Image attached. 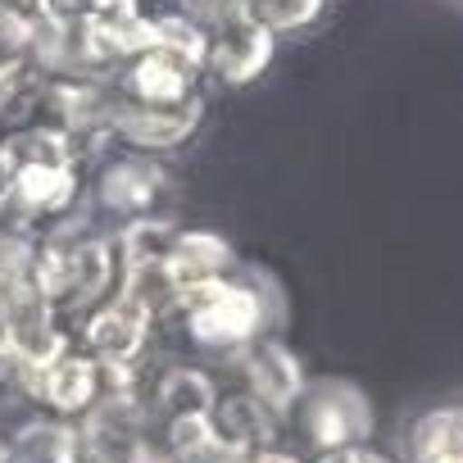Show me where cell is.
<instances>
[{"instance_id": "obj_4", "label": "cell", "mask_w": 463, "mask_h": 463, "mask_svg": "<svg viewBox=\"0 0 463 463\" xmlns=\"http://www.w3.org/2000/svg\"><path fill=\"white\" fill-rule=\"evenodd\" d=\"M278 33L250 10L204 24V78L209 87H250L273 64Z\"/></svg>"}, {"instance_id": "obj_5", "label": "cell", "mask_w": 463, "mask_h": 463, "mask_svg": "<svg viewBox=\"0 0 463 463\" xmlns=\"http://www.w3.org/2000/svg\"><path fill=\"white\" fill-rule=\"evenodd\" d=\"M0 336H5V350L14 354V364L24 373L64 354V341L55 332V305L33 282L0 291Z\"/></svg>"}, {"instance_id": "obj_6", "label": "cell", "mask_w": 463, "mask_h": 463, "mask_svg": "<svg viewBox=\"0 0 463 463\" xmlns=\"http://www.w3.org/2000/svg\"><path fill=\"white\" fill-rule=\"evenodd\" d=\"M209 422H213V436H218V445L232 463L255 458L273 445H287L282 440V413H273L246 386L241 391H218V404H213Z\"/></svg>"}, {"instance_id": "obj_3", "label": "cell", "mask_w": 463, "mask_h": 463, "mask_svg": "<svg viewBox=\"0 0 463 463\" xmlns=\"http://www.w3.org/2000/svg\"><path fill=\"white\" fill-rule=\"evenodd\" d=\"M150 37L155 14L141 10V0H82V10L73 14V42L82 51V64L105 73L146 51Z\"/></svg>"}, {"instance_id": "obj_13", "label": "cell", "mask_w": 463, "mask_h": 463, "mask_svg": "<svg viewBox=\"0 0 463 463\" xmlns=\"http://www.w3.org/2000/svg\"><path fill=\"white\" fill-rule=\"evenodd\" d=\"M164 186V168L155 159H123L109 177H105V195L123 209H146Z\"/></svg>"}, {"instance_id": "obj_2", "label": "cell", "mask_w": 463, "mask_h": 463, "mask_svg": "<svg viewBox=\"0 0 463 463\" xmlns=\"http://www.w3.org/2000/svg\"><path fill=\"white\" fill-rule=\"evenodd\" d=\"M177 318L186 327V341L209 354V359H232L237 364L241 350H250L269 332V296L241 278H218L200 291H191L177 305Z\"/></svg>"}, {"instance_id": "obj_14", "label": "cell", "mask_w": 463, "mask_h": 463, "mask_svg": "<svg viewBox=\"0 0 463 463\" xmlns=\"http://www.w3.org/2000/svg\"><path fill=\"white\" fill-rule=\"evenodd\" d=\"M173 14H186L195 19L200 28L213 24V19H227V14H237V10H250V0H173L168 5Z\"/></svg>"}, {"instance_id": "obj_10", "label": "cell", "mask_w": 463, "mask_h": 463, "mask_svg": "<svg viewBox=\"0 0 463 463\" xmlns=\"http://www.w3.org/2000/svg\"><path fill=\"white\" fill-rule=\"evenodd\" d=\"M218 382L204 373V368H168L155 377L150 386V400H146V413L164 422H177V418H209L213 404H218Z\"/></svg>"}, {"instance_id": "obj_9", "label": "cell", "mask_w": 463, "mask_h": 463, "mask_svg": "<svg viewBox=\"0 0 463 463\" xmlns=\"http://www.w3.org/2000/svg\"><path fill=\"white\" fill-rule=\"evenodd\" d=\"M164 273L177 287V296L186 300L191 291L232 273V246L222 237H213V232H182L164 250Z\"/></svg>"}, {"instance_id": "obj_8", "label": "cell", "mask_w": 463, "mask_h": 463, "mask_svg": "<svg viewBox=\"0 0 463 463\" xmlns=\"http://www.w3.org/2000/svg\"><path fill=\"white\" fill-rule=\"evenodd\" d=\"M241 377H246V391L260 395L273 413H287L296 404V395L305 391V364L296 359V350L282 341V336H260L250 350H241L237 359Z\"/></svg>"}, {"instance_id": "obj_7", "label": "cell", "mask_w": 463, "mask_h": 463, "mask_svg": "<svg viewBox=\"0 0 463 463\" xmlns=\"http://www.w3.org/2000/svg\"><path fill=\"white\" fill-rule=\"evenodd\" d=\"M150 327H155V314L137 305L132 296H118L114 305H100L87 318V350L105 368H132L150 341Z\"/></svg>"}, {"instance_id": "obj_16", "label": "cell", "mask_w": 463, "mask_h": 463, "mask_svg": "<svg viewBox=\"0 0 463 463\" xmlns=\"http://www.w3.org/2000/svg\"><path fill=\"white\" fill-rule=\"evenodd\" d=\"M0 463H5V449H0Z\"/></svg>"}, {"instance_id": "obj_11", "label": "cell", "mask_w": 463, "mask_h": 463, "mask_svg": "<svg viewBox=\"0 0 463 463\" xmlns=\"http://www.w3.org/2000/svg\"><path fill=\"white\" fill-rule=\"evenodd\" d=\"M400 463H463V404H436L404 431Z\"/></svg>"}, {"instance_id": "obj_1", "label": "cell", "mask_w": 463, "mask_h": 463, "mask_svg": "<svg viewBox=\"0 0 463 463\" xmlns=\"http://www.w3.org/2000/svg\"><path fill=\"white\" fill-rule=\"evenodd\" d=\"M373 404L345 377H309L296 404L282 413V440L305 454L323 458L336 449H354L373 440Z\"/></svg>"}, {"instance_id": "obj_12", "label": "cell", "mask_w": 463, "mask_h": 463, "mask_svg": "<svg viewBox=\"0 0 463 463\" xmlns=\"http://www.w3.org/2000/svg\"><path fill=\"white\" fill-rule=\"evenodd\" d=\"M5 463H87L82 431H73L60 418H33L10 431Z\"/></svg>"}, {"instance_id": "obj_15", "label": "cell", "mask_w": 463, "mask_h": 463, "mask_svg": "<svg viewBox=\"0 0 463 463\" xmlns=\"http://www.w3.org/2000/svg\"><path fill=\"white\" fill-rule=\"evenodd\" d=\"M309 463H400V458L386 454V449H373V440H368V445L336 449V454H323V458H309Z\"/></svg>"}]
</instances>
